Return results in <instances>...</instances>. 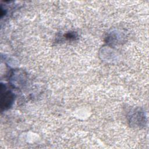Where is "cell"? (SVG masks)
Listing matches in <instances>:
<instances>
[{"instance_id":"1","label":"cell","mask_w":149,"mask_h":149,"mask_svg":"<svg viewBox=\"0 0 149 149\" xmlns=\"http://www.w3.org/2000/svg\"><path fill=\"white\" fill-rule=\"evenodd\" d=\"M14 100V95L11 91L3 88L1 86V109L5 110L10 108Z\"/></svg>"}]
</instances>
